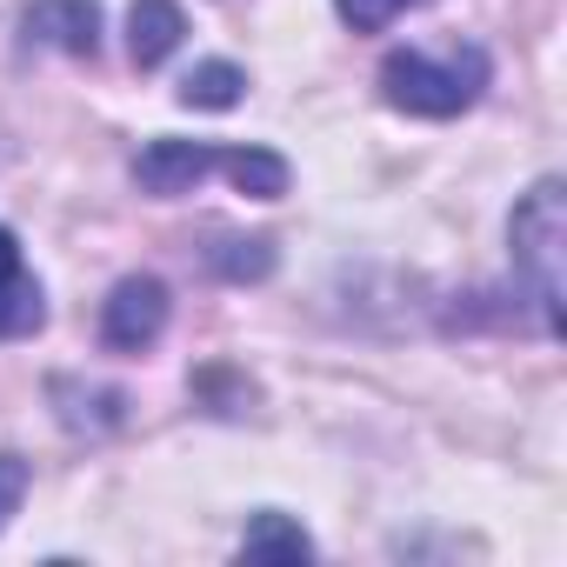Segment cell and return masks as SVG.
<instances>
[{"label":"cell","instance_id":"cell-5","mask_svg":"<svg viewBox=\"0 0 567 567\" xmlns=\"http://www.w3.org/2000/svg\"><path fill=\"white\" fill-rule=\"evenodd\" d=\"M41 321H48V295H41L21 240L0 227V341H28L41 334Z\"/></svg>","mask_w":567,"mask_h":567},{"label":"cell","instance_id":"cell-1","mask_svg":"<svg viewBox=\"0 0 567 567\" xmlns=\"http://www.w3.org/2000/svg\"><path fill=\"white\" fill-rule=\"evenodd\" d=\"M494 61L487 48L474 41H454V48H401L381 61V101L401 107V114H421V121H447V114H467L487 87Z\"/></svg>","mask_w":567,"mask_h":567},{"label":"cell","instance_id":"cell-6","mask_svg":"<svg viewBox=\"0 0 567 567\" xmlns=\"http://www.w3.org/2000/svg\"><path fill=\"white\" fill-rule=\"evenodd\" d=\"M21 28H28L34 48H61V54H81V61H94V48H101V8L94 0H34Z\"/></svg>","mask_w":567,"mask_h":567},{"label":"cell","instance_id":"cell-9","mask_svg":"<svg viewBox=\"0 0 567 567\" xmlns=\"http://www.w3.org/2000/svg\"><path fill=\"white\" fill-rule=\"evenodd\" d=\"M240 554H295V560H301V554H315V540H308L295 520H280V514H260V520L240 534Z\"/></svg>","mask_w":567,"mask_h":567},{"label":"cell","instance_id":"cell-8","mask_svg":"<svg viewBox=\"0 0 567 567\" xmlns=\"http://www.w3.org/2000/svg\"><path fill=\"white\" fill-rule=\"evenodd\" d=\"M240 87H247V74H240L234 61H200V68L181 81V101H187V107L220 114V107H234V101H240Z\"/></svg>","mask_w":567,"mask_h":567},{"label":"cell","instance_id":"cell-7","mask_svg":"<svg viewBox=\"0 0 567 567\" xmlns=\"http://www.w3.org/2000/svg\"><path fill=\"white\" fill-rule=\"evenodd\" d=\"M181 34H187V21H181L174 0H134V14H127V54H134L141 74L161 68L181 48Z\"/></svg>","mask_w":567,"mask_h":567},{"label":"cell","instance_id":"cell-11","mask_svg":"<svg viewBox=\"0 0 567 567\" xmlns=\"http://www.w3.org/2000/svg\"><path fill=\"white\" fill-rule=\"evenodd\" d=\"M234 254H214V267L227 274V280H260L267 267H274V247L267 240H227Z\"/></svg>","mask_w":567,"mask_h":567},{"label":"cell","instance_id":"cell-2","mask_svg":"<svg viewBox=\"0 0 567 567\" xmlns=\"http://www.w3.org/2000/svg\"><path fill=\"white\" fill-rule=\"evenodd\" d=\"M207 174H227L240 194L254 200H280L288 194V161L274 147H214V141H147L134 161V181L147 194H194Z\"/></svg>","mask_w":567,"mask_h":567},{"label":"cell","instance_id":"cell-12","mask_svg":"<svg viewBox=\"0 0 567 567\" xmlns=\"http://www.w3.org/2000/svg\"><path fill=\"white\" fill-rule=\"evenodd\" d=\"M21 494H28V461L21 454H0V527L21 514Z\"/></svg>","mask_w":567,"mask_h":567},{"label":"cell","instance_id":"cell-10","mask_svg":"<svg viewBox=\"0 0 567 567\" xmlns=\"http://www.w3.org/2000/svg\"><path fill=\"white\" fill-rule=\"evenodd\" d=\"M408 8H427V0H334V14H341L354 34H381V28H394Z\"/></svg>","mask_w":567,"mask_h":567},{"label":"cell","instance_id":"cell-3","mask_svg":"<svg viewBox=\"0 0 567 567\" xmlns=\"http://www.w3.org/2000/svg\"><path fill=\"white\" fill-rule=\"evenodd\" d=\"M560 234H567V214H560V181H534L507 220V240H514V280L527 288V301L540 308V328L560 334Z\"/></svg>","mask_w":567,"mask_h":567},{"label":"cell","instance_id":"cell-4","mask_svg":"<svg viewBox=\"0 0 567 567\" xmlns=\"http://www.w3.org/2000/svg\"><path fill=\"white\" fill-rule=\"evenodd\" d=\"M161 328H167V288L154 274H127L101 308V341L121 348V354H141V348L161 341Z\"/></svg>","mask_w":567,"mask_h":567}]
</instances>
